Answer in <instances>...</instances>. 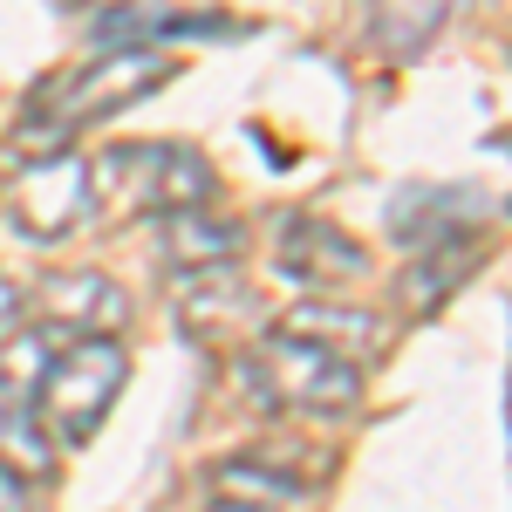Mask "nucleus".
<instances>
[{"label": "nucleus", "mask_w": 512, "mask_h": 512, "mask_svg": "<svg viewBox=\"0 0 512 512\" xmlns=\"http://www.w3.org/2000/svg\"><path fill=\"white\" fill-rule=\"evenodd\" d=\"M239 246H246V226H239V219H219L212 205L164 212V267H178V274L239 267Z\"/></svg>", "instance_id": "obj_9"}, {"label": "nucleus", "mask_w": 512, "mask_h": 512, "mask_svg": "<svg viewBox=\"0 0 512 512\" xmlns=\"http://www.w3.org/2000/svg\"><path fill=\"white\" fill-rule=\"evenodd\" d=\"M89 185L123 219H164V212H185V205H212L219 171L205 164L198 144H117L89 164Z\"/></svg>", "instance_id": "obj_4"}, {"label": "nucleus", "mask_w": 512, "mask_h": 512, "mask_svg": "<svg viewBox=\"0 0 512 512\" xmlns=\"http://www.w3.org/2000/svg\"><path fill=\"white\" fill-rule=\"evenodd\" d=\"M178 335L198 342V349H233V342H253L267 328V308L260 294L233 274V267H205V274H178Z\"/></svg>", "instance_id": "obj_6"}, {"label": "nucleus", "mask_w": 512, "mask_h": 512, "mask_svg": "<svg viewBox=\"0 0 512 512\" xmlns=\"http://www.w3.org/2000/svg\"><path fill=\"white\" fill-rule=\"evenodd\" d=\"M287 328H301V335H315V342L355 355V362L383 349V321L369 315V308H328V301H308V308L287 315Z\"/></svg>", "instance_id": "obj_11"}, {"label": "nucleus", "mask_w": 512, "mask_h": 512, "mask_svg": "<svg viewBox=\"0 0 512 512\" xmlns=\"http://www.w3.org/2000/svg\"><path fill=\"white\" fill-rule=\"evenodd\" d=\"M246 383L280 417H349L362 403V362L301 328H260L246 349Z\"/></svg>", "instance_id": "obj_2"}, {"label": "nucleus", "mask_w": 512, "mask_h": 512, "mask_svg": "<svg viewBox=\"0 0 512 512\" xmlns=\"http://www.w3.org/2000/svg\"><path fill=\"white\" fill-rule=\"evenodd\" d=\"M76 7H96L103 14V7H137V0H76Z\"/></svg>", "instance_id": "obj_16"}, {"label": "nucleus", "mask_w": 512, "mask_h": 512, "mask_svg": "<svg viewBox=\"0 0 512 512\" xmlns=\"http://www.w3.org/2000/svg\"><path fill=\"white\" fill-rule=\"evenodd\" d=\"M41 321L55 335H117L130 321V301L110 274H55L41 287Z\"/></svg>", "instance_id": "obj_8"}, {"label": "nucleus", "mask_w": 512, "mask_h": 512, "mask_svg": "<svg viewBox=\"0 0 512 512\" xmlns=\"http://www.w3.org/2000/svg\"><path fill=\"white\" fill-rule=\"evenodd\" d=\"M219 492H226V499H239V506H274V512H287V506H301L315 485H301V478L274 472V465L239 458V465H219Z\"/></svg>", "instance_id": "obj_12"}, {"label": "nucleus", "mask_w": 512, "mask_h": 512, "mask_svg": "<svg viewBox=\"0 0 512 512\" xmlns=\"http://www.w3.org/2000/svg\"><path fill=\"white\" fill-rule=\"evenodd\" d=\"M171 76H178V62L158 55V48H110V55H96L89 69H76V76L41 82L35 96L21 103V137H28L35 151H55V144H69L76 130L117 117V110L137 103V96L164 89Z\"/></svg>", "instance_id": "obj_1"}, {"label": "nucleus", "mask_w": 512, "mask_h": 512, "mask_svg": "<svg viewBox=\"0 0 512 512\" xmlns=\"http://www.w3.org/2000/svg\"><path fill=\"white\" fill-rule=\"evenodd\" d=\"M89 212H96V185H89V158H76V151H41V158H28L14 171V185H7V219H14V233L41 239V246L82 233Z\"/></svg>", "instance_id": "obj_5"}, {"label": "nucleus", "mask_w": 512, "mask_h": 512, "mask_svg": "<svg viewBox=\"0 0 512 512\" xmlns=\"http://www.w3.org/2000/svg\"><path fill=\"white\" fill-rule=\"evenodd\" d=\"M0 465L7 472H21L28 485H41V478H55V437L35 424V410L21 403V396L0 390Z\"/></svg>", "instance_id": "obj_10"}, {"label": "nucleus", "mask_w": 512, "mask_h": 512, "mask_svg": "<svg viewBox=\"0 0 512 512\" xmlns=\"http://www.w3.org/2000/svg\"><path fill=\"white\" fill-rule=\"evenodd\" d=\"M21 321H28V287H14V280L0 274V342H7Z\"/></svg>", "instance_id": "obj_13"}, {"label": "nucleus", "mask_w": 512, "mask_h": 512, "mask_svg": "<svg viewBox=\"0 0 512 512\" xmlns=\"http://www.w3.org/2000/svg\"><path fill=\"white\" fill-rule=\"evenodd\" d=\"M0 512H35V499H28V478L7 472V465H0Z\"/></svg>", "instance_id": "obj_14"}, {"label": "nucleus", "mask_w": 512, "mask_h": 512, "mask_svg": "<svg viewBox=\"0 0 512 512\" xmlns=\"http://www.w3.org/2000/svg\"><path fill=\"white\" fill-rule=\"evenodd\" d=\"M123 383H130V355H123L117 335H62L48 369H41V383L28 390V410H35L41 431L55 437V451L62 444L76 451V444H89L103 431Z\"/></svg>", "instance_id": "obj_3"}, {"label": "nucleus", "mask_w": 512, "mask_h": 512, "mask_svg": "<svg viewBox=\"0 0 512 512\" xmlns=\"http://www.w3.org/2000/svg\"><path fill=\"white\" fill-rule=\"evenodd\" d=\"M274 267L287 280H301V287H342V280L369 274V253H362L342 226L294 212V219H280V226H274Z\"/></svg>", "instance_id": "obj_7"}, {"label": "nucleus", "mask_w": 512, "mask_h": 512, "mask_svg": "<svg viewBox=\"0 0 512 512\" xmlns=\"http://www.w3.org/2000/svg\"><path fill=\"white\" fill-rule=\"evenodd\" d=\"M212 512H274V506H239V499H219Z\"/></svg>", "instance_id": "obj_15"}]
</instances>
